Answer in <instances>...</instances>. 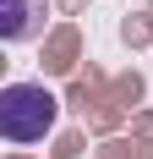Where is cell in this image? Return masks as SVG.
<instances>
[{
    "mask_svg": "<svg viewBox=\"0 0 153 159\" xmlns=\"http://www.w3.org/2000/svg\"><path fill=\"white\" fill-rule=\"evenodd\" d=\"M22 33H28V6L6 0V39H22Z\"/></svg>",
    "mask_w": 153,
    "mask_h": 159,
    "instance_id": "2",
    "label": "cell"
},
{
    "mask_svg": "<svg viewBox=\"0 0 153 159\" xmlns=\"http://www.w3.org/2000/svg\"><path fill=\"white\" fill-rule=\"evenodd\" d=\"M55 126V93L38 82H11L0 93V132L6 143H38Z\"/></svg>",
    "mask_w": 153,
    "mask_h": 159,
    "instance_id": "1",
    "label": "cell"
}]
</instances>
